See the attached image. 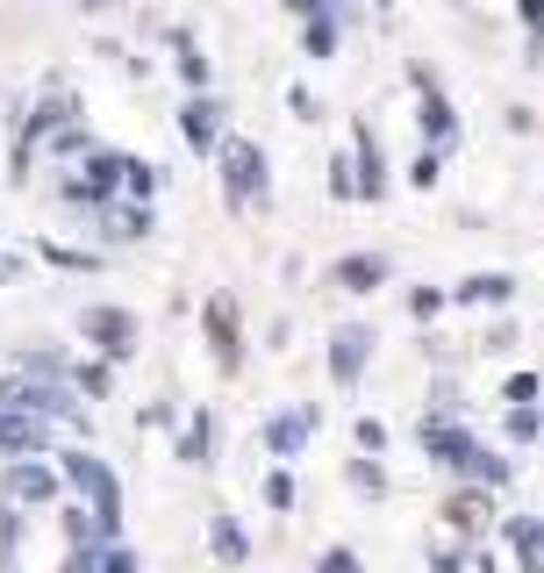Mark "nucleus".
<instances>
[{
    "label": "nucleus",
    "mask_w": 544,
    "mask_h": 573,
    "mask_svg": "<svg viewBox=\"0 0 544 573\" xmlns=\"http://www.w3.org/2000/svg\"><path fill=\"white\" fill-rule=\"evenodd\" d=\"M423 445H430V452H437V459H452V466H459V459L473 452V445H466V437L452 431V423H423Z\"/></svg>",
    "instance_id": "1"
},
{
    "label": "nucleus",
    "mask_w": 544,
    "mask_h": 573,
    "mask_svg": "<svg viewBox=\"0 0 544 573\" xmlns=\"http://www.w3.org/2000/svg\"><path fill=\"white\" fill-rule=\"evenodd\" d=\"M459 295L466 301H509V279H502V273H480V279H466Z\"/></svg>",
    "instance_id": "2"
},
{
    "label": "nucleus",
    "mask_w": 544,
    "mask_h": 573,
    "mask_svg": "<svg viewBox=\"0 0 544 573\" xmlns=\"http://www.w3.org/2000/svg\"><path fill=\"white\" fill-rule=\"evenodd\" d=\"M516 552H523V559H544V531H537V523H516Z\"/></svg>",
    "instance_id": "5"
},
{
    "label": "nucleus",
    "mask_w": 544,
    "mask_h": 573,
    "mask_svg": "<svg viewBox=\"0 0 544 573\" xmlns=\"http://www.w3.org/2000/svg\"><path fill=\"white\" fill-rule=\"evenodd\" d=\"M337 279H344V287H380V259H351Z\"/></svg>",
    "instance_id": "4"
},
{
    "label": "nucleus",
    "mask_w": 544,
    "mask_h": 573,
    "mask_svg": "<svg viewBox=\"0 0 544 573\" xmlns=\"http://www.w3.org/2000/svg\"><path fill=\"white\" fill-rule=\"evenodd\" d=\"M516 8H523V22H530V43L544 51V0H516Z\"/></svg>",
    "instance_id": "7"
},
{
    "label": "nucleus",
    "mask_w": 544,
    "mask_h": 573,
    "mask_svg": "<svg viewBox=\"0 0 544 573\" xmlns=\"http://www.w3.org/2000/svg\"><path fill=\"white\" fill-rule=\"evenodd\" d=\"M358 359H366V331H344L337 337V373H358Z\"/></svg>",
    "instance_id": "3"
},
{
    "label": "nucleus",
    "mask_w": 544,
    "mask_h": 573,
    "mask_svg": "<svg viewBox=\"0 0 544 573\" xmlns=\"http://www.w3.org/2000/svg\"><path fill=\"white\" fill-rule=\"evenodd\" d=\"M509 431H516V437H537V409H530V401H516V416H509Z\"/></svg>",
    "instance_id": "8"
},
{
    "label": "nucleus",
    "mask_w": 544,
    "mask_h": 573,
    "mask_svg": "<svg viewBox=\"0 0 544 573\" xmlns=\"http://www.w3.org/2000/svg\"><path fill=\"white\" fill-rule=\"evenodd\" d=\"M423 122H430V137H444V129H452V108L430 94V101H423Z\"/></svg>",
    "instance_id": "6"
}]
</instances>
